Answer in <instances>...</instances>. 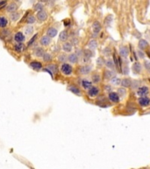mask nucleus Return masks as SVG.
<instances>
[{"mask_svg": "<svg viewBox=\"0 0 150 169\" xmlns=\"http://www.w3.org/2000/svg\"><path fill=\"white\" fill-rule=\"evenodd\" d=\"M115 77V73L112 71H110V70H105L104 72V79L105 80H111V79H113Z\"/></svg>", "mask_w": 150, "mask_h": 169, "instance_id": "9b49d317", "label": "nucleus"}, {"mask_svg": "<svg viewBox=\"0 0 150 169\" xmlns=\"http://www.w3.org/2000/svg\"><path fill=\"white\" fill-rule=\"evenodd\" d=\"M47 35L50 38L55 37V35H57V29H55V27H49L47 31Z\"/></svg>", "mask_w": 150, "mask_h": 169, "instance_id": "6ab92c4d", "label": "nucleus"}, {"mask_svg": "<svg viewBox=\"0 0 150 169\" xmlns=\"http://www.w3.org/2000/svg\"><path fill=\"white\" fill-rule=\"evenodd\" d=\"M75 54H76L78 57H79V56H83V50H82V49H77Z\"/></svg>", "mask_w": 150, "mask_h": 169, "instance_id": "3c124183", "label": "nucleus"}, {"mask_svg": "<svg viewBox=\"0 0 150 169\" xmlns=\"http://www.w3.org/2000/svg\"><path fill=\"white\" fill-rule=\"evenodd\" d=\"M148 47V41H146L144 39H141L138 42V48L141 50H144Z\"/></svg>", "mask_w": 150, "mask_h": 169, "instance_id": "2eb2a0df", "label": "nucleus"}, {"mask_svg": "<svg viewBox=\"0 0 150 169\" xmlns=\"http://www.w3.org/2000/svg\"><path fill=\"white\" fill-rule=\"evenodd\" d=\"M138 103L142 107H148L150 105V98L147 97V96L146 97H140L138 99Z\"/></svg>", "mask_w": 150, "mask_h": 169, "instance_id": "20e7f679", "label": "nucleus"}, {"mask_svg": "<svg viewBox=\"0 0 150 169\" xmlns=\"http://www.w3.org/2000/svg\"><path fill=\"white\" fill-rule=\"evenodd\" d=\"M0 35H1V38H2V39L6 40L7 37H10V36H11V32H10V30H8V29H4V30L1 32Z\"/></svg>", "mask_w": 150, "mask_h": 169, "instance_id": "c85d7f7f", "label": "nucleus"}, {"mask_svg": "<svg viewBox=\"0 0 150 169\" xmlns=\"http://www.w3.org/2000/svg\"><path fill=\"white\" fill-rule=\"evenodd\" d=\"M88 46H89V49H90L91 51L95 50V49H97V42L96 40H90V42H89V44H88Z\"/></svg>", "mask_w": 150, "mask_h": 169, "instance_id": "412c9836", "label": "nucleus"}, {"mask_svg": "<svg viewBox=\"0 0 150 169\" xmlns=\"http://www.w3.org/2000/svg\"><path fill=\"white\" fill-rule=\"evenodd\" d=\"M32 31H33V27H27L25 28V35H30L32 34Z\"/></svg>", "mask_w": 150, "mask_h": 169, "instance_id": "79ce46f5", "label": "nucleus"}, {"mask_svg": "<svg viewBox=\"0 0 150 169\" xmlns=\"http://www.w3.org/2000/svg\"><path fill=\"white\" fill-rule=\"evenodd\" d=\"M149 35H150V30H149Z\"/></svg>", "mask_w": 150, "mask_h": 169, "instance_id": "4d7b16f0", "label": "nucleus"}, {"mask_svg": "<svg viewBox=\"0 0 150 169\" xmlns=\"http://www.w3.org/2000/svg\"><path fill=\"white\" fill-rule=\"evenodd\" d=\"M111 83L113 86H119L120 83H121V79H120L119 78H118V77L115 76L113 79H111Z\"/></svg>", "mask_w": 150, "mask_h": 169, "instance_id": "7c9ffc66", "label": "nucleus"}, {"mask_svg": "<svg viewBox=\"0 0 150 169\" xmlns=\"http://www.w3.org/2000/svg\"><path fill=\"white\" fill-rule=\"evenodd\" d=\"M91 79H92V82L94 84L99 83L100 80H101V76H100L98 73H94V74L91 76Z\"/></svg>", "mask_w": 150, "mask_h": 169, "instance_id": "c756f323", "label": "nucleus"}, {"mask_svg": "<svg viewBox=\"0 0 150 169\" xmlns=\"http://www.w3.org/2000/svg\"><path fill=\"white\" fill-rule=\"evenodd\" d=\"M46 68H47L48 70H50L53 74H54V73H57V71H58L57 65H55V64H48Z\"/></svg>", "mask_w": 150, "mask_h": 169, "instance_id": "473e14b6", "label": "nucleus"}, {"mask_svg": "<svg viewBox=\"0 0 150 169\" xmlns=\"http://www.w3.org/2000/svg\"><path fill=\"white\" fill-rule=\"evenodd\" d=\"M67 60H68V56H66L65 54H62V55H60V56H58V61H59L60 63H65Z\"/></svg>", "mask_w": 150, "mask_h": 169, "instance_id": "c9c22d12", "label": "nucleus"}, {"mask_svg": "<svg viewBox=\"0 0 150 169\" xmlns=\"http://www.w3.org/2000/svg\"><path fill=\"white\" fill-rule=\"evenodd\" d=\"M137 55H138L139 58H141V59H143V58L146 56L145 53H144V51L141 50V49H139V50L137 51Z\"/></svg>", "mask_w": 150, "mask_h": 169, "instance_id": "37998d69", "label": "nucleus"}, {"mask_svg": "<svg viewBox=\"0 0 150 169\" xmlns=\"http://www.w3.org/2000/svg\"><path fill=\"white\" fill-rule=\"evenodd\" d=\"M68 60H69V63H76L78 62V56H76V54H70L69 56H68Z\"/></svg>", "mask_w": 150, "mask_h": 169, "instance_id": "4be33fe9", "label": "nucleus"}, {"mask_svg": "<svg viewBox=\"0 0 150 169\" xmlns=\"http://www.w3.org/2000/svg\"><path fill=\"white\" fill-rule=\"evenodd\" d=\"M8 25V19L5 17H0V28H5Z\"/></svg>", "mask_w": 150, "mask_h": 169, "instance_id": "bb28decb", "label": "nucleus"}, {"mask_svg": "<svg viewBox=\"0 0 150 169\" xmlns=\"http://www.w3.org/2000/svg\"><path fill=\"white\" fill-rule=\"evenodd\" d=\"M93 56V51L90 49H85L83 50V58H84V62H88Z\"/></svg>", "mask_w": 150, "mask_h": 169, "instance_id": "ddd939ff", "label": "nucleus"}, {"mask_svg": "<svg viewBox=\"0 0 150 169\" xmlns=\"http://www.w3.org/2000/svg\"><path fill=\"white\" fill-rule=\"evenodd\" d=\"M129 55V49L126 46L119 47V56L123 58H126Z\"/></svg>", "mask_w": 150, "mask_h": 169, "instance_id": "1a4fd4ad", "label": "nucleus"}, {"mask_svg": "<svg viewBox=\"0 0 150 169\" xmlns=\"http://www.w3.org/2000/svg\"><path fill=\"white\" fill-rule=\"evenodd\" d=\"M118 94V96L119 97H125L126 95V90L124 87H121V88H118V93H117Z\"/></svg>", "mask_w": 150, "mask_h": 169, "instance_id": "72a5a7b5", "label": "nucleus"}, {"mask_svg": "<svg viewBox=\"0 0 150 169\" xmlns=\"http://www.w3.org/2000/svg\"><path fill=\"white\" fill-rule=\"evenodd\" d=\"M5 5H6V1H0V8Z\"/></svg>", "mask_w": 150, "mask_h": 169, "instance_id": "5fc2aeb1", "label": "nucleus"}, {"mask_svg": "<svg viewBox=\"0 0 150 169\" xmlns=\"http://www.w3.org/2000/svg\"><path fill=\"white\" fill-rule=\"evenodd\" d=\"M148 72H149V73H150V69H149V70H148Z\"/></svg>", "mask_w": 150, "mask_h": 169, "instance_id": "6e6d98bb", "label": "nucleus"}, {"mask_svg": "<svg viewBox=\"0 0 150 169\" xmlns=\"http://www.w3.org/2000/svg\"><path fill=\"white\" fill-rule=\"evenodd\" d=\"M51 42V38L48 37L47 35H44L42 36L41 39H40V44H41L42 46H47L49 45Z\"/></svg>", "mask_w": 150, "mask_h": 169, "instance_id": "a211bd4d", "label": "nucleus"}, {"mask_svg": "<svg viewBox=\"0 0 150 169\" xmlns=\"http://www.w3.org/2000/svg\"><path fill=\"white\" fill-rule=\"evenodd\" d=\"M91 70L92 68L90 65H83L79 68V73L82 75H87L91 71Z\"/></svg>", "mask_w": 150, "mask_h": 169, "instance_id": "0eeeda50", "label": "nucleus"}, {"mask_svg": "<svg viewBox=\"0 0 150 169\" xmlns=\"http://www.w3.org/2000/svg\"><path fill=\"white\" fill-rule=\"evenodd\" d=\"M61 71L63 72L64 75H66V76H69L73 72V68H72V66L70 64L65 63H63L62 66H61Z\"/></svg>", "mask_w": 150, "mask_h": 169, "instance_id": "f257e3e1", "label": "nucleus"}, {"mask_svg": "<svg viewBox=\"0 0 150 169\" xmlns=\"http://www.w3.org/2000/svg\"><path fill=\"white\" fill-rule=\"evenodd\" d=\"M102 27L101 24L98 22V21H94V23L92 25V30H93V36H97L98 34L101 32Z\"/></svg>", "mask_w": 150, "mask_h": 169, "instance_id": "f03ea898", "label": "nucleus"}, {"mask_svg": "<svg viewBox=\"0 0 150 169\" xmlns=\"http://www.w3.org/2000/svg\"><path fill=\"white\" fill-rule=\"evenodd\" d=\"M17 9H18V6H17L16 4H15V3H11V4L7 6L6 11L12 13V12H15V11H16Z\"/></svg>", "mask_w": 150, "mask_h": 169, "instance_id": "393cba45", "label": "nucleus"}, {"mask_svg": "<svg viewBox=\"0 0 150 169\" xmlns=\"http://www.w3.org/2000/svg\"><path fill=\"white\" fill-rule=\"evenodd\" d=\"M37 37H38V34H35L32 37V39L28 42V43H27V46H32V44L34 43V42L36 41V39H37Z\"/></svg>", "mask_w": 150, "mask_h": 169, "instance_id": "a19ab883", "label": "nucleus"}, {"mask_svg": "<svg viewBox=\"0 0 150 169\" xmlns=\"http://www.w3.org/2000/svg\"><path fill=\"white\" fill-rule=\"evenodd\" d=\"M35 21H36V19H35V17L34 16H30V17H28L27 19H25V22L27 24H32V23H34Z\"/></svg>", "mask_w": 150, "mask_h": 169, "instance_id": "ea45409f", "label": "nucleus"}, {"mask_svg": "<svg viewBox=\"0 0 150 169\" xmlns=\"http://www.w3.org/2000/svg\"><path fill=\"white\" fill-rule=\"evenodd\" d=\"M25 49V46H24L23 43H16L14 45V50L18 52V53H20L24 50Z\"/></svg>", "mask_w": 150, "mask_h": 169, "instance_id": "cd10ccee", "label": "nucleus"}, {"mask_svg": "<svg viewBox=\"0 0 150 169\" xmlns=\"http://www.w3.org/2000/svg\"><path fill=\"white\" fill-rule=\"evenodd\" d=\"M104 54L105 56H109L111 54V49H110V48H105V49H104Z\"/></svg>", "mask_w": 150, "mask_h": 169, "instance_id": "a18cd8bd", "label": "nucleus"}, {"mask_svg": "<svg viewBox=\"0 0 150 169\" xmlns=\"http://www.w3.org/2000/svg\"><path fill=\"white\" fill-rule=\"evenodd\" d=\"M121 73H123L124 75H128L129 74V68L127 66H124L121 69Z\"/></svg>", "mask_w": 150, "mask_h": 169, "instance_id": "c03bdc74", "label": "nucleus"}, {"mask_svg": "<svg viewBox=\"0 0 150 169\" xmlns=\"http://www.w3.org/2000/svg\"><path fill=\"white\" fill-rule=\"evenodd\" d=\"M88 95L90 96V97H91V98H94V97H96V96H97L98 95V93H99V89L97 87V86H91V87L88 90Z\"/></svg>", "mask_w": 150, "mask_h": 169, "instance_id": "423d86ee", "label": "nucleus"}, {"mask_svg": "<svg viewBox=\"0 0 150 169\" xmlns=\"http://www.w3.org/2000/svg\"><path fill=\"white\" fill-rule=\"evenodd\" d=\"M132 70H133V71H134V74H140L141 72V71H142V66H141V64L139 62H135V63L133 64V66H132Z\"/></svg>", "mask_w": 150, "mask_h": 169, "instance_id": "6e6552de", "label": "nucleus"}, {"mask_svg": "<svg viewBox=\"0 0 150 169\" xmlns=\"http://www.w3.org/2000/svg\"><path fill=\"white\" fill-rule=\"evenodd\" d=\"M132 79H129V78H125V79H121V83H120V86L124 88H127V87H131L132 86Z\"/></svg>", "mask_w": 150, "mask_h": 169, "instance_id": "9d476101", "label": "nucleus"}, {"mask_svg": "<svg viewBox=\"0 0 150 169\" xmlns=\"http://www.w3.org/2000/svg\"><path fill=\"white\" fill-rule=\"evenodd\" d=\"M30 66L32 69L35 70V71H39L42 68V63L38 62V61H32L30 63Z\"/></svg>", "mask_w": 150, "mask_h": 169, "instance_id": "f3484780", "label": "nucleus"}, {"mask_svg": "<svg viewBox=\"0 0 150 169\" xmlns=\"http://www.w3.org/2000/svg\"><path fill=\"white\" fill-rule=\"evenodd\" d=\"M109 100H111L113 103H118L120 100V97L118 96V94L116 92H111L108 94Z\"/></svg>", "mask_w": 150, "mask_h": 169, "instance_id": "39448f33", "label": "nucleus"}, {"mask_svg": "<svg viewBox=\"0 0 150 169\" xmlns=\"http://www.w3.org/2000/svg\"><path fill=\"white\" fill-rule=\"evenodd\" d=\"M104 64H105V61H104V57L99 56V57L97 59V65L98 67H102V66H104Z\"/></svg>", "mask_w": 150, "mask_h": 169, "instance_id": "f704fd0d", "label": "nucleus"}, {"mask_svg": "<svg viewBox=\"0 0 150 169\" xmlns=\"http://www.w3.org/2000/svg\"><path fill=\"white\" fill-rule=\"evenodd\" d=\"M43 71H46V72H47V73H49V74H50V76L52 77V78L54 77V74L52 73V71H51L50 70L47 69V68H45V69H43Z\"/></svg>", "mask_w": 150, "mask_h": 169, "instance_id": "864d4df0", "label": "nucleus"}, {"mask_svg": "<svg viewBox=\"0 0 150 169\" xmlns=\"http://www.w3.org/2000/svg\"><path fill=\"white\" fill-rule=\"evenodd\" d=\"M144 66L147 70H149L150 69V61H145V63H144Z\"/></svg>", "mask_w": 150, "mask_h": 169, "instance_id": "603ef678", "label": "nucleus"}, {"mask_svg": "<svg viewBox=\"0 0 150 169\" xmlns=\"http://www.w3.org/2000/svg\"><path fill=\"white\" fill-rule=\"evenodd\" d=\"M104 92H106V93H111V86L110 85H105L104 86Z\"/></svg>", "mask_w": 150, "mask_h": 169, "instance_id": "de8ad7c7", "label": "nucleus"}, {"mask_svg": "<svg viewBox=\"0 0 150 169\" xmlns=\"http://www.w3.org/2000/svg\"><path fill=\"white\" fill-rule=\"evenodd\" d=\"M139 85H140V81H135V82H133L132 83V86H131L133 89H135V88H137V87H139Z\"/></svg>", "mask_w": 150, "mask_h": 169, "instance_id": "09e8293b", "label": "nucleus"}, {"mask_svg": "<svg viewBox=\"0 0 150 169\" xmlns=\"http://www.w3.org/2000/svg\"><path fill=\"white\" fill-rule=\"evenodd\" d=\"M14 40H15L18 43H23V42L25 41V35H24L21 32H18L15 34V35H14Z\"/></svg>", "mask_w": 150, "mask_h": 169, "instance_id": "f8f14e48", "label": "nucleus"}, {"mask_svg": "<svg viewBox=\"0 0 150 169\" xmlns=\"http://www.w3.org/2000/svg\"><path fill=\"white\" fill-rule=\"evenodd\" d=\"M105 66L107 67V69L108 70H112L113 68H114V62H113L112 60H111V59H109V60L105 61Z\"/></svg>", "mask_w": 150, "mask_h": 169, "instance_id": "2f4dec72", "label": "nucleus"}, {"mask_svg": "<svg viewBox=\"0 0 150 169\" xmlns=\"http://www.w3.org/2000/svg\"><path fill=\"white\" fill-rule=\"evenodd\" d=\"M34 10L35 11H38V12H40V11H43V5H42L41 3H37L34 5Z\"/></svg>", "mask_w": 150, "mask_h": 169, "instance_id": "58836bf2", "label": "nucleus"}, {"mask_svg": "<svg viewBox=\"0 0 150 169\" xmlns=\"http://www.w3.org/2000/svg\"><path fill=\"white\" fill-rule=\"evenodd\" d=\"M149 93V89H148V86H142L141 87L138 88V90H137V94L139 96H141V97H146L147 95Z\"/></svg>", "mask_w": 150, "mask_h": 169, "instance_id": "7ed1b4c3", "label": "nucleus"}, {"mask_svg": "<svg viewBox=\"0 0 150 169\" xmlns=\"http://www.w3.org/2000/svg\"><path fill=\"white\" fill-rule=\"evenodd\" d=\"M68 38H69V33H68L66 30H64V31H63V32L60 33V35H59V39H60V41H62V42H66V41L68 40Z\"/></svg>", "mask_w": 150, "mask_h": 169, "instance_id": "b1692460", "label": "nucleus"}, {"mask_svg": "<svg viewBox=\"0 0 150 169\" xmlns=\"http://www.w3.org/2000/svg\"><path fill=\"white\" fill-rule=\"evenodd\" d=\"M37 18L40 22H43L47 19V13L45 11H40L37 13Z\"/></svg>", "mask_w": 150, "mask_h": 169, "instance_id": "dca6fc26", "label": "nucleus"}, {"mask_svg": "<svg viewBox=\"0 0 150 169\" xmlns=\"http://www.w3.org/2000/svg\"><path fill=\"white\" fill-rule=\"evenodd\" d=\"M34 54L37 57H43V56L45 55V51L42 48H37V49H35Z\"/></svg>", "mask_w": 150, "mask_h": 169, "instance_id": "a878e982", "label": "nucleus"}, {"mask_svg": "<svg viewBox=\"0 0 150 169\" xmlns=\"http://www.w3.org/2000/svg\"><path fill=\"white\" fill-rule=\"evenodd\" d=\"M70 43L72 44V46L74 45V46H76V45H78L79 43V40L77 39V38H73V39L71 40V42Z\"/></svg>", "mask_w": 150, "mask_h": 169, "instance_id": "49530a36", "label": "nucleus"}, {"mask_svg": "<svg viewBox=\"0 0 150 169\" xmlns=\"http://www.w3.org/2000/svg\"><path fill=\"white\" fill-rule=\"evenodd\" d=\"M72 49H73V46L70 42H64L63 45V49L65 51V52H71Z\"/></svg>", "mask_w": 150, "mask_h": 169, "instance_id": "5701e85b", "label": "nucleus"}, {"mask_svg": "<svg viewBox=\"0 0 150 169\" xmlns=\"http://www.w3.org/2000/svg\"><path fill=\"white\" fill-rule=\"evenodd\" d=\"M19 16H20V14H19V12H12V13L11 14V19H12V21H16V20H18Z\"/></svg>", "mask_w": 150, "mask_h": 169, "instance_id": "4c0bfd02", "label": "nucleus"}, {"mask_svg": "<svg viewBox=\"0 0 150 169\" xmlns=\"http://www.w3.org/2000/svg\"><path fill=\"white\" fill-rule=\"evenodd\" d=\"M69 90L70 91L71 93H74V94L77 95V96H80V95H81V90L76 86H69Z\"/></svg>", "mask_w": 150, "mask_h": 169, "instance_id": "aec40b11", "label": "nucleus"}, {"mask_svg": "<svg viewBox=\"0 0 150 169\" xmlns=\"http://www.w3.org/2000/svg\"><path fill=\"white\" fill-rule=\"evenodd\" d=\"M81 86H83V89L89 90V89L92 86V82L90 81V80H88V79H84L81 81Z\"/></svg>", "mask_w": 150, "mask_h": 169, "instance_id": "4468645a", "label": "nucleus"}, {"mask_svg": "<svg viewBox=\"0 0 150 169\" xmlns=\"http://www.w3.org/2000/svg\"><path fill=\"white\" fill-rule=\"evenodd\" d=\"M42 58H43L44 62H46V63H49V62L52 61V56L48 53H45V55H44Z\"/></svg>", "mask_w": 150, "mask_h": 169, "instance_id": "e433bc0d", "label": "nucleus"}, {"mask_svg": "<svg viewBox=\"0 0 150 169\" xmlns=\"http://www.w3.org/2000/svg\"><path fill=\"white\" fill-rule=\"evenodd\" d=\"M112 21V16L111 15H109V16L106 17V19H105V24L107 25V23L110 24Z\"/></svg>", "mask_w": 150, "mask_h": 169, "instance_id": "8fccbe9b", "label": "nucleus"}]
</instances>
